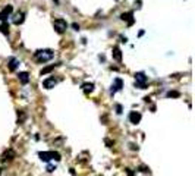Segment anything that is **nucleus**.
Masks as SVG:
<instances>
[{
    "label": "nucleus",
    "mask_w": 195,
    "mask_h": 176,
    "mask_svg": "<svg viewBox=\"0 0 195 176\" xmlns=\"http://www.w3.org/2000/svg\"><path fill=\"white\" fill-rule=\"evenodd\" d=\"M13 157H15V153H13V150L12 148H9L4 154H3V162H10V160H13Z\"/></svg>",
    "instance_id": "12"
},
{
    "label": "nucleus",
    "mask_w": 195,
    "mask_h": 176,
    "mask_svg": "<svg viewBox=\"0 0 195 176\" xmlns=\"http://www.w3.org/2000/svg\"><path fill=\"white\" fill-rule=\"evenodd\" d=\"M81 88L84 89V92H87V94H90V92H92L94 91V84L92 82H85V84H82Z\"/></svg>",
    "instance_id": "14"
},
{
    "label": "nucleus",
    "mask_w": 195,
    "mask_h": 176,
    "mask_svg": "<svg viewBox=\"0 0 195 176\" xmlns=\"http://www.w3.org/2000/svg\"><path fill=\"white\" fill-rule=\"evenodd\" d=\"M106 144H107V145H109V147H112V145H113V142H112V141H110V139H106Z\"/></svg>",
    "instance_id": "24"
},
{
    "label": "nucleus",
    "mask_w": 195,
    "mask_h": 176,
    "mask_svg": "<svg viewBox=\"0 0 195 176\" xmlns=\"http://www.w3.org/2000/svg\"><path fill=\"white\" fill-rule=\"evenodd\" d=\"M38 157L43 160V162H46V163H48V162L53 160V159H54L56 162L60 160V154H59L57 151H40Z\"/></svg>",
    "instance_id": "2"
},
{
    "label": "nucleus",
    "mask_w": 195,
    "mask_h": 176,
    "mask_svg": "<svg viewBox=\"0 0 195 176\" xmlns=\"http://www.w3.org/2000/svg\"><path fill=\"white\" fill-rule=\"evenodd\" d=\"M126 172H128V176H134V173H132L131 169H126Z\"/></svg>",
    "instance_id": "25"
},
{
    "label": "nucleus",
    "mask_w": 195,
    "mask_h": 176,
    "mask_svg": "<svg viewBox=\"0 0 195 176\" xmlns=\"http://www.w3.org/2000/svg\"><path fill=\"white\" fill-rule=\"evenodd\" d=\"M53 56H54V53H53L51 50H48V48H46V50H38V51L34 53V57H35V60H37L38 63H46V62L51 60Z\"/></svg>",
    "instance_id": "1"
},
{
    "label": "nucleus",
    "mask_w": 195,
    "mask_h": 176,
    "mask_svg": "<svg viewBox=\"0 0 195 176\" xmlns=\"http://www.w3.org/2000/svg\"><path fill=\"white\" fill-rule=\"evenodd\" d=\"M56 66H59V65H51V66H47V68H44V69H43V71L40 72V75L43 76V75H46V74H48V72H51V71H53V69H54Z\"/></svg>",
    "instance_id": "16"
},
{
    "label": "nucleus",
    "mask_w": 195,
    "mask_h": 176,
    "mask_svg": "<svg viewBox=\"0 0 195 176\" xmlns=\"http://www.w3.org/2000/svg\"><path fill=\"white\" fill-rule=\"evenodd\" d=\"M18 65H19V60H18L16 57H10V59L7 60V68H9V71H16Z\"/></svg>",
    "instance_id": "10"
},
{
    "label": "nucleus",
    "mask_w": 195,
    "mask_h": 176,
    "mask_svg": "<svg viewBox=\"0 0 195 176\" xmlns=\"http://www.w3.org/2000/svg\"><path fill=\"white\" fill-rule=\"evenodd\" d=\"M147 81H148V76H145L144 72H136L135 74V84H136L138 88H141V89L147 88Z\"/></svg>",
    "instance_id": "4"
},
{
    "label": "nucleus",
    "mask_w": 195,
    "mask_h": 176,
    "mask_svg": "<svg viewBox=\"0 0 195 176\" xmlns=\"http://www.w3.org/2000/svg\"><path fill=\"white\" fill-rule=\"evenodd\" d=\"M116 110H117V112H116L117 115H120V113H122V106H120V104H117V106H116Z\"/></svg>",
    "instance_id": "22"
},
{
    "label": "nucleus",
    "mask_w": 195,
    "mask_h": 176,
    "mask_svg": "<svg viewBox=\"0 0 195 176\" xmlns=\"http://www.w3.org/2000/svg\"><path fill=\"white\" fill-rule=\"evenodd\" d=\"M1 12L6 13V15H10V13L13 12V6H12V4H7V6H4V9H3Z\"/></svg>",
    "instance_id": "17"
},
{
    "label": "nucleus",
    "mask_w": 195,
    "mask_h": 176,
    "mask_svg": "<svg viewBox=\"0 0 195 176\" xmlns=\"http://www.w3.org/2000/svg\"><path fill=\"white\" fill-rule=\"evenodd\" d=\"M112 56H113V59H115V60H117V62H120V60H122V51H120V48H119L117 45H115V47H113Z\"/></svg>",
    "instance_id": "13"
},
{
    "label": "nucleus",
    "mask_w": 195,
    "mask_h": 176,
    "mask_svg": "<svg viewBox=\"0 0 195 176\" xmlns=\"http://www.w3.org/2000/svg\"><path fill=\"white\" fill-rule=\"evenodd\" d=\"M57 84V79H54L53 76H50V78H46L44 81H43V87L46 88V89H51V88H54V85Z\"/></svg>",
    "instance_id": "6"
},
{
    "label": "nucleus",
    "mask_w": 195,
    "mask_h": 176,
    "mask_svg": "<svg viewBox=\"0 0 195 176\" xmlns=\"http://www.w3.org/2000/svg\"><path fill=\"white\" fill-rule=\"evenodd\" d=\"M120 19H122V21H126L128 25H132V24H134V12L122 13V15H120Z\"/></svg>",
    "instance_id": "8"
},
{
    "label": "nucleus",
    "mask_w": 195,
    "mask_h": 176,
    "mask_svg": "<svg viewBox=\"0 0 195 176\" xmlns=\"http://www.w3.org/2000/svg\"><path fill=\"white\" fill-rule=\"evenodd\" d=\"M0 32L4 34V35H9V24H7V22H1V25H0Z\"/></svg>",
    "instance_id": "15"
},
{
    "label": "nucleus",
    "mask_w": 195,
    "mask_h": 176,
    "mask_svg": "<svg viewBox=\"0 0 195 176\" xmlns=\"http://www.w3.org/2000/svg\"><path fill=\"white\" fill-rule=\"evenodd\" d=\"M138 170H139L141 173H148V172H150V169H148L147 166H139V167H138Z\"/></svg>",
    "instance_id": "18"
},
{
    "label": "nucleus",
    "mask_w": 195,
    "mask_h": 176,
    "mask_svg": "<svg viewBox=\"0 0 195 176\" xmlns=\"http://www.w3.org/2000/svg\"><path fill=\"white\" fill-rule=\"evenodd\" d=\"M7 16H9V15H6V13H3V12H0V21H1V22H6V19H7Z\"/></svg>",
    "instance_id": "20"
},
{
    "label": "nucleus",
    "mask_w": 195,
    "mask_h": 176,
    "mask_svg": "<svg viewBox=\"0 0 195 176\" xmlns=\"http://www.w3.org/2000/svg\"><path fill=\"white\" fill-rule=\"evenodd\" d=\"M135 6H136V7H141V0H138V1L135 3Z\"/></svg>",
    "instance_id": "27"
},
{
    "label": "nucleus",
    "mask_w": 195,
    "mask_h": 176,
    "mask_svg": "<svg viewBox=\"0 0 195 176\" xmlns=\"http://www.w3.org/2000/svg\"><path fill=\"white\" fill-rule=\"evenodd\" d=\"M54 170H56V166H53V164L47 166V172H54Z\"/></svg>",
    "instance_id": "21"
},
{
    "label": "nucleus",
    "mask_w": 195,
    "mask_h": 176,
    "mask_svg": "<svg viewBox=\"0 0 195 176\" xmlns=\"http://www.w3.org/2000/svg\"><path fill=\"white\" fill-rule=\"evenodd\" d=\"M18 78H19V82L24 84V85L30 82V74H28V72H19Z\"/></svg>",
    "instance_id": "11"
},
{
    "label": "nucleus",
    "mask_w": 195,
    "mask_h": 176,
    "mask_svg": "<svg viewBox=\"0 0 195 176\" xmlns=\"http://www.w3.org/2000/svg\"><path fill=\"white\" fill-rule=\"evenodd\" d=\"M72 28H74V30H77V31H78V30H79V25H78V24H72Z\"/></svg>",
    "instance_id": "23"
},
{
    "label": "nucleus",
    "mask_w": 195,
    "mask_h": 176,
    "mask_svg": "<svg viewBox=\"0 0 195 176\" xmlns=\"http://www.w3.org/2000/svg\"><path fill=\"white\" fill-rule=\"evenodd\" d=\"M181 94L178 92V91H169L167 92V97H179Z\"/></svg>",
    "instance_id": "19"
},
{
    "label": "nucleus",
    "mask_w": 195,
    "mask_h": 176,
    "mask_svg": "<svg viewBox=\"0 0 195 176\" xmlns=\"http://www.w3.org/2000/svg\"><path fill=\"white\" fill-rule=\"evenodd\" d=\"M131 148H132V150H138V145H135V144H131Z\"/></svg>",
    "instance_id": "26"
},
{
    "label": "nucleus",
    "mask_w": 195,
    "mask_h": 176,
    "mask_svg": "<svg viewBox=\"0 0 195 176\" xmlns=\"http://www.w3.org/2000/svg\"><path fill=\"white\" fill-rule=\"evenodd\" d=\"M24 21H25V13H24V12L15 13V16H13V24H15V25H21Z\"/></svg>",
    "instance_id": "9"
},
{
    "label": "nucleus",
    "mask_w": 195,
    "mask_h": 176,
    "mask_svg": "<svg viewBox=\"0 0 195 176\" xmlns=\"http://www.w3.org/2000/svg\"><path fill=\"white\" fill-rule=\"evenodd\" d=\"M141 113L139 112H131L129 113V122L131 123H134V125H138L139 122H141Z\"/></svg>",
    "instance_id": "5"
},
{
    "label": "nucleus",
    "mask_w": 195,
    "mask_h": 176,
    "mask_svg": "<svg viewBox=\"0 0 195 176\" xmlns=\"http://www.w3.org/2000/svg\"><path fill=\"white\" fill-rule=\"evenodd\" d=\"M122 87H123V81H122L120 78H116V79H115V84H113L112 88H110V92L115 94V92H117V91H120Z\"/></svg>",
    "instance_id": "7"
},
{
    "label": "nucleus",
    "mask_w": 195,
    "mask_h": 176,
    "mask_svg": "<svg viewBox=\"0 0 195 176\" xmlns=\"http://www.w3.org/2000/svg\"><path fill=\"white\" fill-rule=\"evenodd\" d=\"M53 27H54L56 32L63 34V32L68 30V22H66L65 19H62V18H57V19H54V21H53Z\"/></svg>",
    "instance_id": "3"
},
{
    "label": "nucleus",
    "mask_w": 195,
    "mask_h": 176,
    "mask_svg": "<svg viewBox=\"0 0 195 176\" xmlns=\"http://www.w3.org/2000/svg\"><path fill=\"white\" fill-rule=\"evenodd\" d=\"M0 175H1V169H0Z\"/></svg>",
    "instance_id": "28"
}]
</instances>
